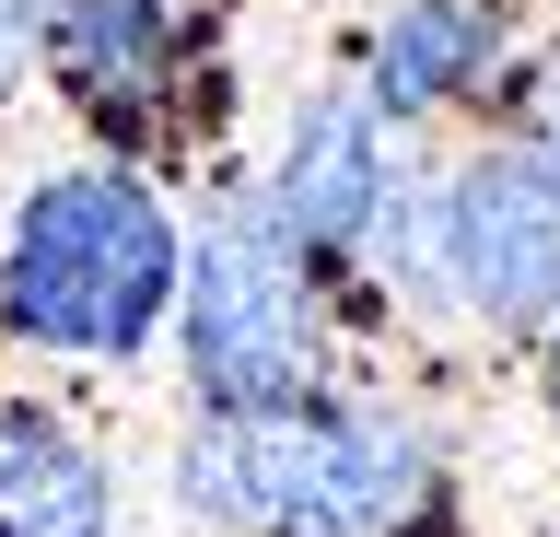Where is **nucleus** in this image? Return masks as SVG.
I'll use <instances>...</instances> for the list:
<instances>
[{"mask_svg":"<svg viewBox=\"0 0 560 537\" xmlns=\"http://www.w3.org/2000/svg\"><path fill=\"white\" fill-rule=\"evenodd\" d=\"M175 479L234 537H385L420 491V432L374 409H222Z\"/></svg>","mask_w":560,"mask_h":537,"instance_id":"f257e3e1","label":"nucleus"},{"mask_svg":"<svg viewBox=\"0 0 560 537\" xmlns=\"http://www.w3.org/2000/svg\"><path fill=\"white\" fill-rule=\"evenodd\" d=\"M164 292H175V234L129 176L35 187L12 246H0V304L47 351H140Z\"/></svg>","mask_w":560,"mask_h":537,"instance_id":"f03ea898","label":"nucleus"},{"mask_svg":"<svg viewBox=\"0 0 560 537\" xmlns=\"http://www.w3.org/2000/svg\"><path fill=\"white\" fill-rule=\"evenodd\" d=\"M187 362L222 409H304L315 304H304V246L269 199H234L187 257Z\"/></svg>","mask_w":560,"mask_h":537,"instance_id":"7ed1b4c3","label":"nucleus"},{"mask_svg":"<svg viewBox=\"0 0 560 537\" xmlns=\"http://www.w3.org/2000/svg\"><path fill=\"white\" fill-rule=\"evenodd\" d=\"M444 269L490 327L560 304V176L537 152H479L444 199Z\"/></svg>","mask_w":560,"mask_h":537,"instance_id":"20e7f679","label":"nucleus"},{"mask_svg":"<svg viewBox=\"0 0 560 537\" xmlns=\"http://www.w3.org/2000/svg\"><path fill=\"white\" fill-rule=\"evenodd\" d=\"M280 222L292 246H350L362 222L385 211V129L362 94H327V106L292 117V152H280Z\"/></svg>","mask_w":560,"mask_h":537,"instance_id":"39448f33","label":"nucleus"},{"mask_svg":"<svg viewBox=\"0 0 560 537\" xmlns=\"http://www.w3.org/2000/svg\"><path fill=\"white\" fill-rule=\"evenodd\" d=\"M117 491L105 456L47 409H0V537H105Z\"/></svg>","mask_w":560,"mask_h":537,"instance_id":"423d86ee","label":"nucleus"},{"mask_svg":"<svg viewBox=\"0 0 560 537\" xmlns=\"http://www.w3.org/2000/svg\"><path fill=\"white\" fill-rule=\"evenodd\" d=\"M479 59H490V0H409L374 36V94L385 106H444Z\"/></svg>","mask_w":560,"mask_h":537,"instance_id":"0eeeda50","label":"nucleus"},{"mask_svg":"<svg viewBox=\"0 0 560 537\" xmlns=\"http://www.w3.org/2000/svg\"><path fill=\"white\" fill-rule=\"evenodd\" d=\"M47 47H59V71L82 82V94H140V82L164 71V0H59L47 12Z\"/></svg>","mask_w":560,"mask_h":537,"instance_id":"6e6552de","label":"nucleus"},{"mask_svg":"<svg viewBox=\"0 0 560 537\" xmlns=\"http://www.w3.org/2000/svg\"><path fill=\"white\" fill-rule=\"evenodd\" d=\"M47 12H59V0H0V59H12V47H35V36H47Z\"/></svg>","mask_w":560,"mask_h":537,"instance_id":"1a4fd4ad","label":"nucleus"},{"mask_svg":"<svg viewBox=\"0 0 560 537\" xmlns=\"http://www.w3.org/2000/svg\"><path fill=\"white\" fill-rule=\"evenodd\" d=\"M549 397H560V339H549Z\"/></svg>","mask_w":560,"mask_h":537,"instance_id":"9d476101","label":"nucleus"},{"mask_svg":"<svg viewBox=\"0 0 560 537\" xmlns=\"http://www.w3.org/2000/svg\"><path fill=\"white\" fill-rule=\"evenodd\" d=\"M549 141H560V117H549ZM549 176H560V152H549Z\"/></svg>","mask_w":560,"mask_h":537,"instance_id":"9b49d317","label":"nucleus"}]
</instances>
